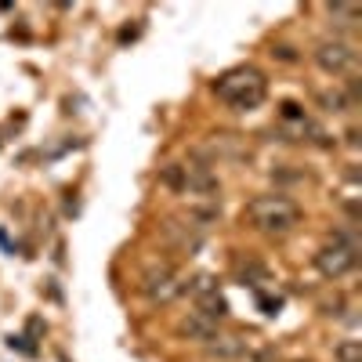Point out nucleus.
I'll list each match as a JSON object with an SVG mask.
<instances>
[{
    "mask_svg": "<svg viewBox=\"0 0 362 362\" xmlns=\"http://www.w3.org/2000/svg\"><path fill=\"white\" fill-rule=\"evenodd\" d=\"M264 90H268V80H264V73L254 69V66L228 69V73H221L218 83H214V95H218L225 105L243 109V112H247V109H257V105L264 102Z\"/></svg>",
    "mask_w": 362,
    "mask_h": 362,
    "instance_id": "f257e3e1",
    "label": "nucleus"
},
{
    "mask_svg": "<svg viewBox=\"0 0 362 362\" xmlns=\"http://www.w3.org/2000/svg\"><path fill=\"white\" fill-rule=\"evenodd\" d=\"M160 181L170 189V192H181V196H192L199 203H214V196L221 192V181L218 174L210 170L206 163H167Z\"/></svg>",
    "mask_w": 362,
    "mask_h": 362,
    "instance_id": "f03ea898",
    "label": "nucleus"
},
{
    "mask_svg": "<svg viewBox=\"0 0 362 362\" xmlns=\"http://www.w3.org/2000/svg\"><path fill=\"white\" fill-rule=\"evenodd\" d=\"M247 214H250V225L257 232H264V235H286L300 221V206L290 196H283V192H268V196H257L247 206Z\"/></svg>",
    "mask_w": 362,
    "mask_h": 362,
    "instance_id": "7ed1b4c3",
    "label": "nucleus"
},
{
    "mask_svg": "<svg viewBox=\"0 0 362 362\" xmlns=\"http://www.w3.org/2000/svg\"><path fill=\"white\" fill-rule=\"evenodd\" d=\"M355 264H358V239L348 235V232H337V235L329 239V243H322L319 254H315V268L322 272L326 279L348 276Z\"/></svg>",
    "mask_w": 362,
    "mask_h": 362,
    "instance_id": "20e7f679",
    "label": "nucleus"
},
{
    "mask_svg": "<svg viewBox=\"0 0 362 362\" xmlns=\"http://www.w3.org/2000/svg\"><path fill=\"white\" fill-rule=\"evenodd\" d=\"M141 293L153 300V305H170L177 293H185V276H181L174 264L160 261V264H153V268H145Z\"/></svg>",
    "mask_w": 362,
    "mask_h": 362,
    "instance_id": "39448f33",
    "label": "nucleus"
},
{
    "mask_svg": "<svg viewBox=\"0 0 362 362\" xmlns=\"http://www.w3.org/2000/svg\"><path fill=\"white\" fill-rule=\"evenodd\" d=\"M185 293H192L196 312L210 315L214 322H221V319L228 315V300H225V293L218 290V279H214V276H196V279H189V283H185Z\"/></svg>",
    "mask_w": 362,
    "mask_h": 362,
    "instance_id": "423d86ee",
    "label": "nucleus"
},
{
    "mask_svg": "<svg viewBox=\"0 0 362 362\" xmlns=\"http://www.w3.org/2000/svg\"><path fill=\"white\" fill-rule=\"evenodd\" d=\"M355 47L348 44V40H341V37H334V40H322L319 47H315V62H319V69L322 73H329V76H341V73H348L351 66H355Z\"/></svg>",
    "mask_w": 362,
    "mask_h": 362,
    "instance_id": "0eeeda50",
    "label": "nucleus"
},
{
    "mask_svg": "<svg viewBox=\"0 0 362 362\" xmlns=\"http://www.w3.org/2000/svg\"><path fill=\"white\" fill-rule=\"evenodd\" d=\"M181 334H185L189 341H203V344H210L218 337V322L210 319V315H203V312H189L185 319H181Z\"/></svg>",
    "mask_w": 362,
    "mask_h": 362,
    "instance_id": "6e6552de",
    "label": "nucleus"
},
{
    "mask_svg": "<svg viewBox=\"0 0 362 362\" xmlns=\"http://www.w3.org/2000/svg\"><path fill=\"white\" fill-rule=\"evenodd\" d=\"M199 153L210 156V160H235V156H243V153H247V145L239 141V138H232V134H218L214 141L199 145Z\"/></svg>",
    "mask_w": 362,
    "mask_h": 362,
    "instance_id": "1a4fd4ad",
    "label": "nucleus"
},
{
    "mask_svg": "<svg viewBox=\"0 0 362 362\" xmlns=\"http://www.w3.org/2000/svg\"><path fill=\"white\" fill-rule=\"evenodd\" d=\"M206 351H210V358H221V362H232V358H239V355H243L247 351V341L243 337H214V341H210L206 344Z\"/></svg>",
    "mask_w": 362,
    "mask_h": 362,
    "instance_id": "9d476101",
    "label": "nucleus"
},
{
    "mask_svg": "<svg viewBox=\"0 0 362 362\" xmlns=\"http://www.w3.org/2000/svg\"><path fill=\"white\" fill-rule=\"evenodd\" d=\"M235 276H239V283H243V286H257V283L268 279V268L261 261H254V257H239L235 261Z\"/></svg>",
    "mask_w": 362,
    "mask_h": 362,
    "instance_id": "9b49d317",
    "label": "nucleus"
},
{
    "mask_svg": "<svg viewBox=\"0 0 362 362\" xmlns=\"http://www.w3.org/2000/svg\"><path fill=\"white\" fill-rule=\"evenodd\" d=\"M319 102H322L326 112H344V109H351V102H348L344 90H319Z\"/></svg>",
    "mask_w": 362,
    "mask_h": 362,
    "instance_id": "f8f14e48",
    "label": "nucleus"
},
{
    "mask_svg": "<svg viewBox=\"0 0 362 362\" xmlns=\"http://www.w3.org/2000/svg\"><path fill=\"white\" fill-rule=\"evenodd\" d=\"M358 8L355 4H329V18H334L337 25H355L358 22Z\"/></svg>",
    "mask_w": 362,
    "mask_h": 362,
    "instance_id": "ddd939ff",
    "label": "nucleus"
},
{
    "mask_svg": "<svg viewBox=\"0 0 362 362\" xmlns=\"http://www.w3.org/2000/svg\"><path fill=\"white\" fill-rule=\"evenodd\" d=\"M334 362H362V344L358 341H341L334 348Z\"/></svg>",
    "mask_w": 362,
    "mask_h": 362,
    "instance_id": "4468645a",
    "label": "nucleus"
},
{
    "mask_svg": "<svg viewBox=\"0 0 362 362\" xmlns=\"http://www.w3.org/2000/svg\"><path fill=\"white\" fill-rule=\"evenodd\" d=\"M261 308H264V315H276L283 308V297H264L261 293Z\"/></svg>",
    "mask_w": 362,
    "mask_h": 362,
    "instance_id": "2eb2a0df",
    "label": "nucleus"
},
{
    "mask_svg": "<svg viewBox=\"0 0 362 362\" xmlns=\"http://www.w3.org/2000/svg\"><path fill=\"white\" fill-rule=\"evenodd\" d=\"M254 362H276V351H254Z\"/></svg>",
    "mask_w": 362,
    "mask_h": 362,
    "instance_id": "dca6fc26",
    "label": "nucleus"
}]
</instances>
